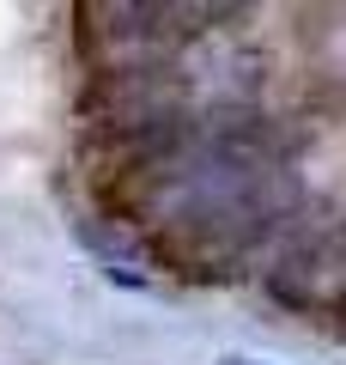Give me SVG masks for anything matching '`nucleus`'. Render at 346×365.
Masks as SVG:
<instances>
[{"mask_svg": "<svg viewBox=\"0 0 346 365\" xmlns=\"http://www.w3.org/2000/svg\"><path fill=\"white\" fill-rule=\"evenodd\" d=\"M219 365H261V359H237V353H231V359H219Z\"/></svg>", "mask_w": 346, "mask_h": 365, "instance_id": "1", "label": "nucleus"}]
</instances>
